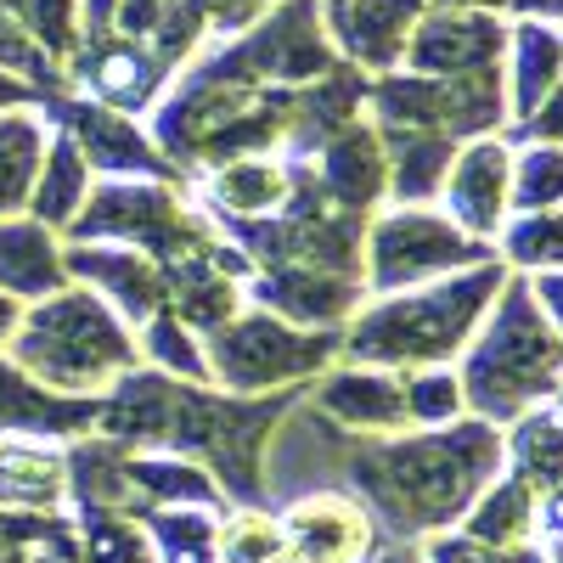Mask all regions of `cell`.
Listing matches in <instances>:
<instances>
[{
    "label": "cell",
    "instance_id": "cell-26",
    "mask_svg": "<svg viewBox=\"0 0 563 563\" xmlns=\"http://www.w3.org/2000/svg\"><path fill=\"white\" fill-rule=\"evenodd\" d=\"M90 186H97V175H90L85 153L74 147L63 130H52V141H45V164H40V175H34V192H29V214L63 238V231L79 220Z\"/></svg>",
    "mask_w": 563,
    "mask_h": 563
},
{
    "label": "cell",
    "instance_id": "cell-10",
    "mask_svg": "<svg viewBox=\"0 0 563 563\" xmlns=\"http://www.w3.org/2000/svg\"><path fill=\"white\" fill-rule=\"evenodd\" d=\"M169 68L147 52L141 40L130 34H97V40H79L74 57H68V90L79 97L102 102L113 113H130V119H147L158 108V97L169 90Z\"/></svg>",
    "mask_w": 563,
    "mask_h": 563
},
{
    "label": "cell",
    "instance_id": "cell-3",
    "mask_svg": "<svg viewBox=\"0 0 563 563\" xmlns=\"http://www.w3.org/2000/svg\"><path fill=\"white\" fill-rule=\"evenodd\" d=\"M456 384H462L467 417L490 422V429H507V422H519L525 411H536L558 395L563 339L541 316V305L530 294V276L512 271L501 282L496 305L485 310L467 350L456 355Z\"/></svg>",
    "mask_w": 563,
    "mask_h": 563
},
{
    "label": "cell",
    "instance_id": "cell-45",
    "mask_svg": "<svg viewBox=\"0 0 563 563\" xmlns=\"http://www.w3.org/2000/svg\"><path fill=\"white\" fill-rule=\"evenodd\" d=\"M372 563H422V558H417V552H411L406 541H395L389 552H378V558H372Z\"/></svg>",
    "mask_w": 563,
    "mask_h": 563
},
{
    "label": "cell",
    "instance_id": "cell-48",
    "mask_svg": "<svg viewBox=\"0 0 563 563\" xmlns=\"http://www.w3.org/2000/svg\"><path fill=\"white\" fill-rule=\"evenodd\" d=\"M558 34H563V23H558Z\"/></svg>",
    "mask_w": 563,
    "mask_h": 563
},
{
    "label": "cell",
    "instance_id": "cell-40",
    "mask_svg": "<svg viewBox=\"0 0 563 563\" xmlns=\"http://www.w3.org/2000/svg\"><path fill=\"white\" fill-rule=\"evenodd\" d=\"M530 294H536L541 316L552 321V333L563 339V271H530Z\"/></svg>",
    "mask_w": 563,
    "mask_h": 563
},
{
    "label": "cell",
    "instance_id": "cell-20",
    "mask_svg": "<svg viewBox=\"0 0 563 563\" xmlns=\"http://www.w3.org/2000/svg\"><path fill=\"white\" fill-rule=\"evenodd\" d=\"M305 164L333 209H344V214H378L384 209V147H378L372 119L333 130Z\"/></svg>",
    "mask_w": 563,
    "mask_h": 563
},
{
    "label": "cell",
    "instance_id": "cell-15",
    "mask_svg": "<svg viewBox=\"0 0 563 563\" xmlns=\"http://www.w3.org/2000/svg\"><path fill=\"white\" fill-rule=\"evenodd\" d=\"M305 406L344 434H406V389L400 372L339 361L310 384Z\"/></svg>",
    "mask_w": 563,
    "mask_h": 563
},
{
    "label": "cell",
    "instance_id": "cell-43",
    "mask_svg": "<svg viewBox=\"0 0 563 563\" xmlns=\"http://www.w3.org/2000/svg\"><path fill=\"white\" fill-rule=\"evenodd\" d=\"M18 316H23V305H18V299H7V294H0V350H7V339L18 333Z\"/></svg>",
    "mask_w": 563,
    "mask_h": 563
},
{
    "label": "cell",
    "instance_id": "cell-17",
    "mask_svg": "<svg viewBox=\"0 0 563 563\" xmlns=\"http://www.w3.org/2000/svg\"><path fill=\"white\" fill-rule=\"evenodd\" d=\"M276 525L282 541H288V558L299 563H372V552H378V530L361 512V501L344 490L305 496Z\"/></svg>",
    "mask_w": 563,
    "mask_h": 563
},
{
    "label": "cell",
    "instance_id": "cell-4",
    "mask_svg": "<svg viewBox=\"0 0 563 563\" xmlns=\"http://www.w3.org/2000/svg\"><path fill=\"white\" fill-rule=\"evenodd\" d=\"M7 355L34 384L57 395H108L124 372L141 366L135 327L90 288L68 282L63 294L23 305L18 333L7 339Z\"/></svg>",
    "mask_w": 563,
    "mask_h": 563
},
{
    "label": "cell",
    "instance_id": "cell-8",
    "mask_svg": "<svg viewBox=\"0 0 563 563\" xmlns=\"http://www.w3.org/2000/svg\"><path fill=\"white\" fill-rule=\"evenodd\" d=\"M366 119L372 124H411L440 130L451 141H479L507 130V79L501 68L467 74V79H429V74H372L366 85Z\"/></svg>",
    "mask_w": 563,
    "mask_h": 563
},
{
    "label": "cell",
    "instance_id": "cell-38",
    "mask_svg": "<svg viewBox=\"0 0 563 563\" xmlns=\"http://www.w3.org/2000/svg\"><path fill=\"white\" fill-rule=\"evenodd\" d=\"M271 7H282V0H198V12L209 23V40H231V34L254 29Z\"/></svg>",
    "mask_w": 563,
    "mask_h": 563
},
{
    "label": "cell",
    "instance_id": "cell-12",
    "mask_svg": "<svg viewBox=\"0 0 563 563\" xmlns=\"http://www.w3.org/2000/svg\"><path fill=\"white\" fill-rule=\"evenodd\" d=\"M243 305L271 310L294 327H316V333H344V321L366 305V282L339 271H310V265H265L249 271Z\"/></svg>",
    "mask_w": 563,
    "mask_h": 563
},
{
    "label": "cell",
    "instance_id": "cell-25",
    "mask_svg": "<svg viewBox=\"0 0 563 563\" xmlns=\"http://www.w3.org/2000/svg\"><path fill=\"white\" fill-rule=\"evenodd\" d=\"M536 530H541V496L507 467L462 512V536L479 547H525L536 541Z\"/></svg>",
    "mask_w": 563,
    "mask_h": 563
},
{
    "label": "cell",
    "instance_id": "cell-7",
    "mask_svg": "<svg viewBox=\"0 0 563 563\" xmlns=\"http://www.w3.org/2000/svg\"><path fill=\"white\" fill-rule=\"evenodd\" d=\"M485 260H501L490 243H474L462 225L440 214V203H384L366 220L361 238V282L366 299H384L400 288H422L456 271H474Z\"/></svg>",
    "mask_w": 563,
    "mask_h": 563
},
{
    "label": "cell",
    "instance_id": "cell-24",
    "mask_svg": "<svg viewBox=\"0 0 563 563\" xmlns=\"http://www.w3.org/2000/svg\"><path fill=\"white\" fill-rule=\"evenodd\" d=\"M63 501H68L63 445L0 434V512H57Z\"/></svg>",
    "mask_w": 563,
    "mask_h": 563
},
{
    "label": "cell",
    "instance_id": "cell-1",
    "mask_svg": "<svg viewBox=\"0 0 563 563\" xmlns=\"http://www.w3.org/2000/svg\"><path fill=\"white\" fill-rule=\"evenodd\" d=\"M344 479L372 530L389 541L445 536L462 525L474 496L507 467L501 429L479 417H462L451 429H406V434H344Z\"/></svg>",
    "mask_w": 563,
    "mask_h": 563
},
{
    "label": "cell",
    "instance_id": "cell-36",
    "mask_svg": "<svg viewBox=\"0 0 563 563\" xmlns=\"http://www.w3.org/2000/svg\"><path fill=\"white\" fill-rule=\"evenodd\" d=\"M0 74H12V79H23L29 90H40V102H45V97H63V90H68V74L40 52L34 34L7 12V0H0Z\"/></svg>",
    "mask_w": 563,
    "mask_h": 563
},
{
    "label": "cell",
    "instance_id": "cell-22",
    "mask_svg": "<svg viewBox=\"0 0 563 563\" xmlns=\"http://www.w3.org/2000/svg\"><path fill=\"white\" fill-rule=\"evenodd\" d=\"M68 288L63 265V238L52 225H40L34 214L0 220V294L18 305H40Z\"/></svg>",
    "mask_w": 563,
    "mask_h": 563
},
{
    "label": "cell",
    "instance_id": "cell-11",
    "mask_svg": "<svg viewBox=\"0 0 563 563\" xmlns=\"http://www.w3.org/2000/svg\"><path fill=\"white\" fill-rule=\"evenodd\" d=\"M507 57V18L496 12H462V7H429L422 23L406 40V74H429V79H467V74H490Z\"/></svg>",
    "mask_w": 563,
    "mask_h": 563
},
{
    "label": "cell",
    "instance_id": "cell-14",
    "mask_svg": "<svg viewBox=\"0 0 563 563\" xmlns=\"http://www.w3.org/2000/svg\"><path fill=\"white\" fill-rule=\"evenodd\" d=\"M429 7L434 0H321V29L333 40V52L372 79L400 68L406 40Z\"/></svg>",
    "mask_w": 563,
    "mask_h": 563
},
{
    "label": "cell",
    "instance_id": "cell-2",
    "mask_svg": "<svg viewBox=\"0 0 563 563\" xmlns=\"http://www.w3.org/2000/svg\"><path fill=\"white\" fill-rule=\"evenodd\" d=\"M512 271L501 260H485L474 271H456L422 288H400L384 299H366L344 321V355L355 366H384V372H411V366H456L474 327L496 305L501 282Z\"/></svg>",
    "mask_w": 563,
    "mask_h": 563
},
{
    "label": "cell",
    "instance_id": "cell-19",
    "mask_svg": "<svg viewBox=\"0 0 563 563\" xmlns=\"http://www.w3.org/2000/svg\"><path fill=\"white\" fill-rule=\"evenodd\" d=\"M294 192V164L276 153H249V158H225L203 175L186 180V203L198 214H231V220H260L276 214Z\"/></svg>",
    "mask_w": 563,
    "mask_h": 563
},
{
    "label": "cell",
    "instance_id": "cell-6",
    "mask_svg": "<svg viewBox=\"0 0 563 563\" xmlns=\"http://www.w3.org/2000/svg\"><path fill=\"white\" fill-rule=\"evenodd\" d=\"M209 384L225 395H271V389H310L327 366H339L344 339L294 327L271 310L243 305L225 327L203 333Z\"/></svg>",
    "mask_w": 563,
    "mask_h": 563
},
{
    "label": "cell",
    "instance_id": "cell-29",
    "mask_svg": "<svg viewBox=\"0 0 563 563\" xmlns=\"http://www.w3.org/2000/svg\"><path fill=\"white\" fill-rule=\"evenodd\" d=\"M45 141H52V124H45L40 108L0 113V220L29 214L34 175L45 164Z\"/></svg>",
    "mask_w": 563,
    "mask_h": 563
},
{
    "label": "cell",
    "instance_id": "cell-32",
    "mask_svg": "<svg viewBox=\"0 0 563 563\" xmlns=\"http://www.w3.org/2000/svg\"><path fill=\"white\" fill-rule=\"evenodd\" d=\"M496 254L507 271H563V209H547V214H512L501 231H496Z\"/></svg>",
    "mask_w": 563,
    "mask_h": 563
},
{
    "label": "cell",
    "instance_id": "cell-34",
    "mask_svg": "<svg viewBox=\"0 0 563 563\" xmlns=\"http://www.w3.org/2000/svg\"><path fill=\"white\" fill-rule=\"evenodd\" d=\"M79 563H158L147 530L130 512H79Z\"/></svg>",
    "mask_w": 563,
    "mask_h": 563
},
{
    "label": "cell",
    "instance_id": "cell-27",
    "mask_svg": "<svg viewBox=\"0 0 563 563\" xmlns=\"http://www.w3.org/2000/svg\"><path fill=\"white\" fill-rule=\"evenodd\" d=\"M130 485L141 507H209L225 512V490L203 474L198 462L169 456V451H130Z\"/></svg>",
    "mask_w": 563,
    "mask_h": 563
},
{
    "label": "cell",
    "instance_id": "cell-41",
    "mask_svg": "<svg viewBox=\"0 0 563 563\" xmlns=\"http://www.w3.org/2000/svg\"><path fill=\"white\" fill-rule=\"evenodd\" d=\"M507 18H536V23H563V0H507Z\"/></svg>",
    "mask_w": 563,
    "mask_h": 563
},
{
    "label": "cell",
    "instance_id": "cell-31",
    "mask_svg": "<svg viewBox=\"0 0 563 563\" xmlns=\"http://www.w3.org/2000/svg\"><path fill=\"white\" fill-rule=\"evenodd\" d=\"M563 209V147L525 141L512 147V186H507V220L512 214H547Z\"/></svg>",
    "mask_w": 563,
    "mask_h": 563
},
{
    "label": "cell",
    "instance_id": "cell-33",
    "mask_svg": "<svg viewBox=\"0 0 563 563\" xmlns=\"http://www.w3.org/2000/svg\"><path fill=\"white\" fill-rule=\"evenodd\" d=\"M400 389H406V429H451L467 417L456 366H411L400 372Z\"/></svg>",
    "mask_w": 563,
    "mask_h": 563
},
{
    "label": "cell",
    "instance_id": "cell-46",
    "mask_svg": "<svg viewBox=\"0 0 563 563\" xmlns=\"http://www.w3.org/2000/svg\"><path fill=\"white\" fill-rule=\"evenodd\" d=\"M541 547H547V563H563V541H552V536H547Z\"/></svg>",
    "mask_w": 563,
    "mask_h": 563
},
{
    "label": "cell",
    "instance_id": "cell-42",
    "mask_svg": "<svg viewBox=\"0 0 563 563\" xmlns=\"http://www.w3.org/2000/svg\"><path fill=\"white\" fill-rule=\"evenodd\" d=\"M12 108H40V90H29L12 74H0V113H12Z\"/></svg>",
    "mask_w": 563,
    "mask_h": 563
},
{
    "label": "cell",
    "instance_id": "cell-5",
    "mask_svg": "<svg viewBox=\"0 0 563 563\" xmlns=\"http://www.w3.org/2000/svg\"><path fill=\"white\" fill-rule=\"evenodd\" d=\"M63 243H124L141 249L164 276L225 249L220 231L186 203V186L169 180H97Z\"/></svg>",
    "mask_w": 563,
    "mask_h": 563
},
{
    "label": "cell",
    "instance_id": "cell-18",
    "mask_svg": "<svg viewBox=\"0 0 563 563\" xmlns=\"http://www.w3.org/2000/svg\"><path fill=\"white\" fill-rule=\"evenodd\" d=\"M102 395H57L0 350V434L12 440H79L97 429Z\"/></svg>",
    "mask_w": 563,
    "mask_h": 563
},
{
    "label": "cell",
    "instance_id": "cell-47",
    "mask_svg": "<svg viewBox=\"0 0 563 563\" xmlns=\"http://www.w3.org/2000/svg\"><path fill=\"white\" fill-rule=\"evenodd\" d=\"M552 406H558V411H563V384H558V395H552Z\"/></svg>",
    "mask_w": 563,
    "mask_h": 563
},
{
    "label": "cell",
    "instance_id": "cell-9",
    "mask_svg": "<svg viewBox=\"0 0 563 563\" xmlns=\"http://www.w3.org/2000/svg\"><path fill=\"white\" fill-rule=\"evenodd\" d=\"M40 113H45V124L63 130L85 153V164H90L97 180H169V186H186L180 169L158 153V141L147 135V124L130 119V113H113L102 102L79 97V90L45 97Z\"/></svg>",
    "mask_w": 563,
    "mask_h": 563
},
{
    "label": "cell",
    "instance_id": "cell-13",
    "mask_svg": "<svg viewBox=\"0 0 563 563\" xmlns=\"http://www.w3.org/2000/svg\"><path fill=\"white\" fill-rule=\"evenodd\" d=\"M507 186H512V147L501 135H479L462 141L445 186H440V214L451 225H462L474 243L496 249V231L507 225Z\"/></svg>",
    "mask_w": 563,
    "mask_h": 563
},
{
    "label": "cell",
    "instance_id": "cell-30",
    "mask_svg": "<svg viewBox=\"0 0 563 563\" xmlns=\"http://www.w3.org/2000/svg\"><path fill=\"white\" fill-rule=\"evenodd\" d=\"M135 350H141V366L164 372V378H180V384H209V355H203V339H198L186 321H175L169 310H158L153 321H141V327H135Z\"/></svg>",
    "mask_w": 563,
    "mask_h": 563
},
{
    "label": "cell",
    "instance_id": "cell-28",
    "mask_svg": "<svg viewBox=\"0 0 563 563\" xmlns=\"http://www.w3.org/2000/svg\"><path fill=\"white\" fill-rule=\"evenodd\" d=\"M501 451H507V474H519L536 496L563 485V411L547 400L536 411H525L519 422L501 429Z\"/></svg>",
    "mask_w": 563,
    "mask_h": 563
},
{
    "label": "cell",
    "instance_id": "cell-44",
    "mask_svg": "<svg viewBox=\"0 0 563 563\" xmlns=\"http://www.w3.org/2000/svg\"><path fill=\"white\" fill-rule=\"evenodd\" d=\"M434 7H462V12H496V18H507V0H434Z\"/></svg>",
    "mask_w": 563,
    "mask_h": 563
},
{
    "label": "cell",
    "instance_id": "cell-21",
    "mask_svg": "<svg viewBox=\"0 0 563 563\" xmlns=\"http://www.w3.org/2000/svg\"><path fill=\"white\" fill-rule=\"evenodd\" d=\"M384 147V203H440L445 169L462 141L440 130H411V124H372Z\"/></svg>",
    "mask_w": 563,
    "mask_h": 563
},
{
    "label": "cell",
    "instance_id": "cell-35",
    "mask_svg": "<svg viewBox=\"0 0 563 563\" xmlns=\"http://www.w3.org/2000/svg\"><path fill=\"white\" fill-rule=\"evenodd\" d=\"M214 552L220 563H276V558H288V541H282V525L265 507H225Z\"/></svg>",
    "mask_w": 563,
    "mask_h": 563
},
{
    "label": "cell",
    "instance_id": "cell-37",
    "mask_svg": "<svg viewBox=\"0 0 563 563\" xmlns=\"http://www.w3.org/2000/svg\"><path fill=\"white\" fill-rule=\"evenodd\" d=\"M422 563H547V547L541 541H525V547H479V541H467L462 530H445V536H429Z\"/></svg>",
    "mask_w": 563,
    "mask_h": 563
},
{
    "label": "cell",
    "instance_id": "cell-16",
    "mask_svg": "<svg viewBox=\"0 0 563 563\" xmlns=\"http://www.w3.org/2000/svg\"><path fill=\"white\" fill-rule=\"evenodd\" d=\"M63 265H68V282H79V288H90L97 299H108L130 327L169 310V282L141 249H124V243H63Z\"/></svg>",
    "mask_w": 563,
    "mask_h": 563
},
{
    "label": "cell",
    "instance_id": "cell-23",
    "mask_svg": "<svg viewBox=\"0 0 563 563\" xmlns=\"http://www.w3.org/2000/svg\"><path fill=\"white\" fill-rule=\"evenodd\" d=\"M501 79H507V130L525 124L563 79V34L558 23H536V18H507V57H501Z\"/></svg>",
    "mask_w": 563,
    "mask_h": 563
},
{
    "label": "cell",
    "instance_id": "cell-39",
    "mask_svg": "<svg viewBox=\"0 0 563 563\" xmlns=\"http://www.w3.org/2000/svg\"><path fill=\"white\" fill-rule=\"evenodd\" d=\"M501 141H507V147H525V141H552V147H563V79L552 85V97H547L525 124L501 130Z\"/></svg>",
    "mask_w": 563,
    "mask_h": 563
}]
</instances>
